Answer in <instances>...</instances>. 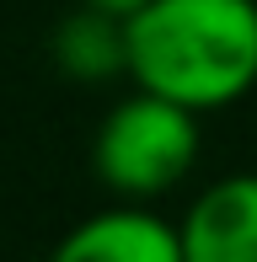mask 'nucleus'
Returning a JSON list of instances; mask_svg holds the SVG:
<instances>
[{
    "label": "nucleus",
    "instance_id": "obj_4",
    "mask_svg": "<svg viewBox=\"0 0 257 262\" xmlns=\"http://www.w3.org/2000/svg\"><path fill=\"white\" fill-rule=\"evenodd\" d=\"M188 262H257V171L209 182L177 220Z\"/></svg>",
    "mask_w": 257,
    "mask_h": 262
},
{
    "label": "nucleus",
    "instance_id": "obj_2",
    "mask_svg": "<svg viewBox=\"0 0 257 262\" xmlns=\"http://www.w3.org/2000/svg\"><path fill=\"white\" fill-rule=\"evenodd\" d=\"M198 118L193 107L134 86V97L113 102L91 139L97 182L123 204H150L182 187L198 166Z\"/></svg>",
    "mask_w": 257,
    "mask_h": 262
},
{
    "label": "nucleus",
    "instance_id": "obj_6",
    "mask_svg": "<svg viewBox=\"0 0 257 262\" xmlns=\"http://www.w3.org/2000/svg\"><path fill=\"white\" fill-rule=\"evenodd\" d=\"M86 6H102V11H113V16H123V21H128L139 6H150V0H86Z\"/></svg>",
    "mask_w": 257,
    "mask_h": 262
},
{
    "label": "nucleus",
    "instance_id": "obj_1",
    "mask_svg": "<svg viewBox=\"0 0 257 262\" xmlns=\"http://www.w3.org/2000/svg\"><path fill=\"white\" fill-rule=\"evenodd\" d=\"M128 80L220 113L257 86V0H150L128 16Z\"/></svg>",
    "mask_w": 257,
    "mask_h": 262
},
{
    "label": "nucleus",
    "instance_id": "obj_5",
    "mask_svg": "<svg viewBox=\"0 0 257 262\" xmlns=\"http://www.w3.org/2000/svg\"><path fill=\"white\" fill-rule=\"evenodd\" d=\"M49 54H54V70L65 80L102 86L113 75H128V21L80 0V11L59 16V27L49 38Z\"/></svg>",
    "mask_w": 257,
    "mask_h": 262
},
{
    "label": "nucleus",
    "instance_id": "obj_3",
    "mask_svg": "<svg viewBox=\"0 0 257 262\" xmlns=\"http://www.w3.org/2000/svg\"><path fill=\"white\" fill-rule=\"evenodd\" d=\"M49 262H188L182 257V230L166 225L150 204H113L70 225Z\"/></svg>",
    "mask_w": 257,
    "mask_h": 262
}]
</instances>
